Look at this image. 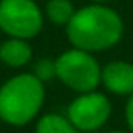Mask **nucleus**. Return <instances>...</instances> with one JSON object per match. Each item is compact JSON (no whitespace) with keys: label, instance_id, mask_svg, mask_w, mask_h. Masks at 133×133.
Masks as SVG:
<instances>
[{"label":"nucleus","instance_id":"nucleus-8","mask_svg":"<svg viewBox=\"0 0 133 133\" xmlns=\"http://www.w3.org/2000/svg\"><path fill=\"white\" fill-rule=\"evenodd\" d=\"M36 133H81L71 123L68 116L57 113H47L37 120Z\"/></svg>","mask_w":133,"mask_h":133},{"label":"nucleus","instance_id":"nucleus-2","mask_svg":"<svg viewBox=\"0 0 133 133\" xmlns=\"http://www.w3.org/2000/svg\"><path fill=\"white\" fill-rule=\"evenodd\" d=\"M44 99V83L34 72L15 74L0 86V120L10 127H25L41 113Z\"/></svg>","mask_w":133,"mask_h":133},{"label":"nucleus","instance_id":"nucleus-7","mask_svg":"<svg viewBox=\"0 0 133 133\" xmlns=\"http://www.w3.org/2000/svg\"><path fill=\"white\" fill-rule=\"evenodd\" d=\"M32 59V47L27 39L9 37L0 44V61L9 68H24Z\"/></svg>","mask_w":133,"mask_h":133},{"label":"nucleus","instance_id":"nucleus-13","mask_svg":"<svg viewBox=\"0 0 133 133\" xmlns=\"http://www.w3.org/2000/svg\"><path fill=\"white\" fill-rule=\"evenodd\" d=\"M89 2H93V3H104V2H108V0H89Z\"/></svg>","mask_w":133,"mask_h":133},{"label":"nucleus","instance_id":"nucleus-9","mask_svg":"<svg viewBox=\"0 0 133 133\" xmlns=\"http://www.w3.org/2000/svg\"><path fill=\"white\" fill-rule=\"evenodd\" d=\"M76 9L71 0H49L45 5V17L56 25H68L74 15Z\"/></svg>","mask_w":133,"mask_h":133},{"label":"nucleus","instance_id":"nucleus-12","mask_svg":"<svg viewBox=\"0 0 133 133\" xmlns=\"http://www.w3.org/2000/svg\"><path fill=\"white\" fill-rule=\"evenodd\" d=\"M106 133H128V131H121V130H111V131H106ZM131 133V131H130Z\"/></svg>","mask_w":133,"mask_h":133},{"label":"nucleus","instance_id":"nucleus-11","mask_svg":"<svg viewBox=\"0 0 133 133\" xmlns=\"http://www.w3.org/2000/svg\"><path fill=\"white\" fill-rule=\"evenodd\" d=\"M125 118H127V123H128L130 131L133 133V94L128 96L127 106H125Z\"/></svg>","mask_w":133,"mask_h":133},{"label":"nucleus","instance_id":"nucleus-4","mask_svg":"<svg viewBox=\"0 0 133 133\" xmlns=\"http://www.w3.org/2000/svg\"><path fill=\"white\" fill-rule=\"evenodd\" d=\"M44 27V12L34 0H0V30L9 37L32 39Z\"/></svg>","mask_w":133,"mask_h":133},{"label":"nucleus","instance_id":"nucleus-5","mask_svg":"<svg viewBox=\"0 0 133 133\" xmlns=\"http://www.w3.org/2000/svg\"><path fill=\"white\" fill-rule=\"evenodd\" d=\"M111 116V101L96 89L79 93L68 106V118L81 133H93L106 125Z\"/></svg>","mask_w":133,"mask_h":133},{"label":"nucleus","instance_id":"nucleus-1","mask_svg":"<svg viewBox=\"0 0 133 133\" xmlns=\"http://www.w3.org/2000/svg\"><path fill=\"white\" fill-rule=\"evenodd\" d=\"M72 47L88 52H101L115 47L123 37V20L116 10L104 3H91L74 12L66 25Z\"/></svg>","mask_w":133,"mask_h":133},{"label":"nucleus","instance_id":"nucleus-3","mask_svg":"<svg viewBox=\"0 0 133 133\" xmlns=\"http://www.w3.org/2000/svg\"><path fill=\"white\" fill-rule=\"evenodd\" d=\"M56 79L76 93H89L101 84V66L93 52L71 47L56 59Z\"/></svg>","mask_w":133,"mask_h":133},{"label":"nucleus","instance_id":"nucleus-10","mask_svg":"<svg viewBox=\"0 0 133 133\" xmlns=\"http://www.w3.org/2000/svg\"><path fill=\"white\" fill-rule=\"evenodd\" d=\"M34 76L39 78L42 83H49L56 78V61L52 59H39L34 66Z\"/></svg>","mask_w":133,"mask_h":133},{"label":"nucleus","instance_id":"nucleus-6","mask_svg":"<svg viewBox=\"0 0 133 133\" xmlns=\"http://www.w3.org/2000/svg\"><path fill=\"white\" fill-rule=\"evenodd\" d=\"M101 84L116 96L133 94V64L127 61H111L101 68Z\"/></svg>","mask_w":133,"mask_h":133}]
</instances>
